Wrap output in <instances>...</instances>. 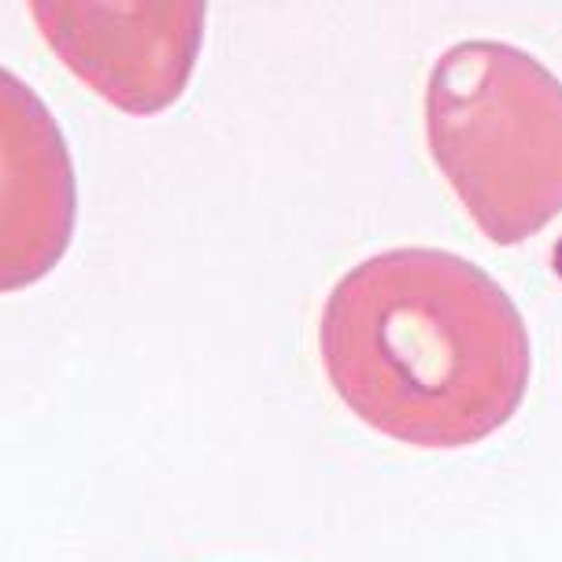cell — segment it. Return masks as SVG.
Instances as JSON below:
<instances>
[{"label": "cell", "instance_id": "1", "mask_svg": "<svg viewBox=\"0 0 562 562\" xmlns=\"http://www.w3.org/2000/svg\"><path fill=\"white\" fill-rule=\"evenodd\" d=\"M318 351L337 396L411 448L504 429L529 389V334L499 281L445 248H389L334 285Z\"/></svg>", "mask_w": 562, "mask_h": 562}, {"label": "cell", "instance_id": "2", "mask_svg": "<svg viewBox=\"0 0 562 562\" xmlns=\"http://www.w3.org/2000/svg\"><path fill=\"white\" fill-rule=\"evenodd\" d=\"M440 175L496 245H521L562 215V82L507 42H459L426 86Z\"/></svg>", "mask_w": 562, "mask_h": 562}, {"label": "cell", "instance_id": "3", "mask_svg": "<svg viewBox=\"0 0 562 562\" xmlns=\"http://www.w3.org/2000/svg\"><path fill=\"white\" fill-rule=\"evenodd\" d=\"M48 48L130 115L182 97L204 42V4H30Z\"/></svg>", "mask_w": 562, "mask_h": 562}, {"label": "cell", "instance_id": "4", "mask_svg": "<svg viewBox=\"0 0 562 562\" xmlns=\"http://www.w3.org/2000/svg\"><path fill=\"white\" fill-rule=\"evenodd\" d=\"M75 215L78 182L64 130L23 78L0 67V293L56 270Z\"/></svg>", "mask_w": 562, "mask_h": 562}]
</instances>
